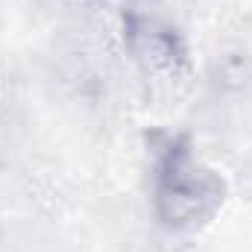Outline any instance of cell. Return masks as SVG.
<instances>
[{
    "instance_id": "6da1fadb",
    "label": "cell",
    "mask_w": 252,
    "mask_h": 252,
    "mask_svg": "<svg viewBox=\"0 0 252 252\" xmlns=\"http://www.w3.org/2000/svg\"><path fill=\"white\" fill-rule=\"evenodd\" d=\"M223 202V182L193 158L185 135H167L156 156V214L170 229L208 220Z\"/></svg>"
},
{
    "instance_id": "7a4b0ae2",
    "label": "cell",
    "mask_w": 252,
    "mask_h": 252,
    "mask_svg": "<svg viewBox=\"0 0 252 252\" xmlns=\"http://www.w3.org/2000/svg\"><path fill=\"white\" fill-rule=\"evenodd\" d=\"M126 41H129V47L138 59H144L156 70L176 73L188 62V50H185L182 38L176 35V30H170L158 21L129 18L126 21Z\"/></svg>"
}]
</instances>
